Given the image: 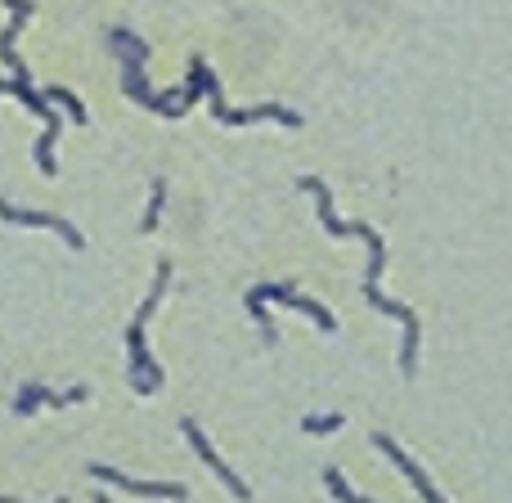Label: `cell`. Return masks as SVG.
<instances>
[{
	"label": "cell",
	"mask_w": 512,
	"mask_h": 503,
	"mask_svg": "<svg viewBox=\"0 0 512 503\" xmlns=\"http://www.w3.org/2000/svg\"><path fill=\"white\" fill-rule=\"evenodd\" d=\"M167 288H171V261H158V274H153L149 297L140 301L131 328H126V355H131V387H135V396H153V391L162 387V369H158V360L149 355V346H144V324L153 319V310H158V301H162V292H167Z\"/></svg>",
	"instance_id": "obj_2"
},
{
	"label": "cell",
	"mask_w": 512,
	"mask_h": 503,
	"mask_svg": "<svg viewBox=\"0 0 512 503\" xmlns=\"http://www.w3.org/2000/svg\"><path fill=\"white\" fill-rule=\"evenodd\" d=\"M324 486L333 490L337 499H346V503H355V499H360V495H355V490H351V486H346V481H342V472H337V468H328V472H324Z\"/></svg>",
	"instance_id": "obj_14"
},
{
	"label": "cell",
	"mask_w": 512,
	"mask_h": 503,
	"mask_svg": "<svg viewBox=\"0 0 512 503\" xmlns=\"http://www.w3.org/2000/svg\"><path fill=\"white\" fill-rule=\"evenodd\" d=\"M373 445H378V450H382V454H387V459H391V463H396V468H400V472H405V477H409V486H414V490H418V495H423V499H432V503H441V499H445V495H441V490H436V486H432V481H427V472H423V468H418V463H414V459H409V454H405V450H400V445H396V441H391V436H387V432H373Z\"/></svg>",
	"instance_id": "obj_10"
},
{
	"label": "cell",
	"mask_w": 512,
	"mask_h": 503,
	"mask_svg": "<svg viewBox=\"0 0 512 503\" xmlns=\"http://www.w3.org/2000/svg\"><path fill=\"white\" fill-rule=\"evenodd\" d=\"M0 221H9V225H32V230H50V234H59V239L68 243L72 252H86V234H81L72 221H63V216L23 212V207H14V203H5V198H0Z\"/></svg>",
	"instance_id": "obj_6"
},
{
	"label": "cell",
	"mask_w": 512,
	"mask_h": 503,
	"mask_svg": "<svg viewBox=\"0 0 512 503\" xmlns=\"http://www.w3.org/2000/svg\"><path fill=\"white\" fill-rule=\"evenodd\" d=\"M265 301H279V306H288V310H301V315H310L319 328H324V333H337L333 310L319 306V301H310V297H301V292H292V283H256V288L248 292V315H252V324H261L265 346L279 342V333H274V319L265 315Z\"/></svg>",
	"instance_id": "obj_4"
},
{
	"label": "cell",
	"mask_w": 512,
	"mask_h": 503,
	"mask_svg": "<svg viewBox=\"0 0 512 503\" xmlns=\"http://www.w3.org/2000/svg\"><path fill=\"white\" fill-rule=\"evenodd\" d=\"M346 427V418L342 414H319V418H301V432H310V436H333V432H342Z\"/></svg>",
	"instance_id": "obj_13"
},
{
	"label": "cell",
	"mask_w": 512,
	"mask_h": 503,
	"mask_svg": "<svg viewBox=\"0 0 512 503\" xmlns=\"http://www.w3.org/2000/svg\"><path fill=\"white\" fill-rule=\"evenodd\" d=\"M180 432H185V441H189V445H194V454H198V459H203V463H207V468H212V472H216V477H221V481H225V486H230V495H234V499H252V490H248V486H243V481H239V477H234V468H225V463H221V454H216V450H212V445H207L203 427H198V423H194V418H185V423H180Z\"/></svg>",
	"instance_id": "obj_8"
},
{
	"label": "cell",
	"mask_w": 512,
	"mask_h": 503,
	"mask_svg": "<svg viewBox=\"0 0 512 503\" xmlns=\"http://www.w3.org/2000/svg\"><path fill=\"white\" fill-rule=\"evenodd\" d=\"M86 472H90L95 481H104V486L126 490V495H144V499H189V490L180 486V481H135V477H122L117 468H108V463H86Z\"/></svg>",
	"instance_id": "obj_5"
},
{
	"label": "cell",
	"mask_w": 512,
	"mask_h": 503,
	"mask_svg": "<svg viewBox=\"0 0 512 503\" xmlns=\"http://www.w3.org/2000/svg\"><path fill=\"white\" fill-rule=\"evenodd\" d=\"M0 95H14L18 104L27 108L32 117H41L45 122V131H54L59 135V113L50 108V95H41V90H32V77H9V81H0Z\"/></svg>",
	"instance_id": "obj_9"
},
{
	"label": "cell",
	"mask_w": 512,
	"mask_h": 503,
	"mask_svg": "<svg viewBox=\"0 0 512 503\" xmlns=\"http://www.w3.org/2000/svg\"><path fill=\"white\" fill-rule=\"evenodd\" d=\"M108 45H113L117 59H122V86H126V95H131L135 104L149 108V113H158V117H185L189 113V108L180 104V95H153L149 90V77H144L149 45H144L140 36L126 32V27H117V32H108Z\"/></svg>",
	"instance_id": "obj_3"
},
{
	"label": "cell",
	"mask_w": 512,
	"mask_h": 503,
	"mask_svg": "<svg viewBox=\"0 0 512 503\" xmlns=\"http://www.w3.org/2000/svg\"><path fill=\"white\" fill-rule=\"evenodd\" d=\"M81 400H90V387H68V391H50V387H36V382H27L23 391L14 396V414L18 418H32L41 405L59 409V405H81Z\"/></svg>",
	"instance_id": "obj_7"
},
{
	"label": "cell",
	"mask_w": 512,
	"mask_h": 503,
	"mask_svg": "<svg viewBox=\"0 0 512 503\" xmlns=\"http://www.w3.org/2000/svg\"><path fill=\"white\" fill-rule=\"evenodd\" d=\"M45 95H50V104H63V108H68V117H72V122H77V126H86V122H90V117H86V104H81V99L72 95V90L50 86V90H45Z\"/></svg>",
	"instance_id": "obj_11"
},
{
	"label": "cell",
	"mask_w": 512,
	"mask_h": 503,
	"mask_svg": "<svg viewBox=\"0 0 512 503\" xmlns=\"http://www.w3.org/2000/svg\"><path fill=\"white\" fill-rule=\"evenodd\" d=\"M162 203H167V180H153V198H149V212H144V221H140V230H144V234H153V230H158Z\"/></svg>",
	"instance_id": "obj_12"
},
{
	"label": "cell",
	"mask_w": 512,
	"mask_h": 503,
	"mask_svg": "<svg viewBox=\"0 0 512 503\" xmlns=\"http://www.w3.org/2000/svg\"><path fill=\"white\" fill-rule=\"evenodd\" d=\"M297 185L306 189V194H315L319 221H324V230H328V234H337V239H351V234H355V239L369 243V270H364V301H369L373 310H382V315H391V319H400V324H405V346H400V369H405V378H414V369H418V337H423V319H418L414 310L405 306V301H391V297H382V292H378L382 265H387V243H382V234L373 230V225H346V221H337V216H333V198H328L324 180L301 176Z\"/></svg>",
	"instance_id": "obj_1"
}]
</instances>
